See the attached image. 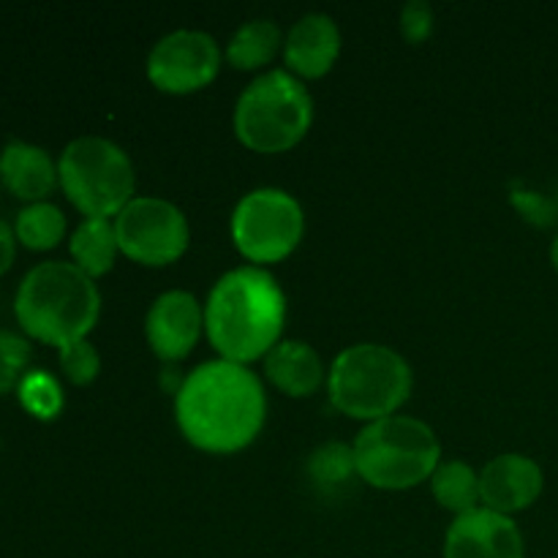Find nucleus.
<instances>
[{"label":"nucleus","instance_id":"nucleus-27","mask_svg":"<svg viewBox=\"0 0 558 558\" xmlns=\"http://www.w3.org/2000/svg\"><path fill=\"white\" fill-rule=\"evenodd\" d=\"M16 256V234L14 227H9L5 221H0V276L11 270Z\"/></svg>","mask_w":558,"mask_h":558},{"label":"nucleus","instance_id":"nucleus-9","mask_svg":"<svg viewBox=\"0 0 558 558\" xmlns=\"http://www.w3.org/2000/svg\"><path fill=\"white\" fill-rule=\"evenodd\" d=\"M120 254L142 267H167L189 251L185 213L163 196H134L114 216Z\"/></svg>","mask_w":558,"mask_h":558},{"label":"nucleus","instance_id":"nucleus-20","mask_svg":"<svg viewBox=\"0 0 558 558\" xmlns=\"http://www.w3.org/2000/svg\"><path fill=\"white\" fill-rule=\"evenodd\" d=\"M305 472L311 483L325 494H336L360 480L352 445H343V441H325L316 447L305 461Z\"/></svg>","mask_w":558,"mask_h":558},{"label":"nucleus","instance_id":"nucleus-21","mask_svg":"<svg viewBox=\"0 0 558 558\" xmlns=\"http://www.w3.org/2000/svg\"><path fill=\"white\" fill-rule=\"evenodd\" d=\"M16 243H22L31 251H49L60 245L65 238V216L52 202H36L25 205L16 213L14 221Z\"/></svg>","mask_w":558,"mask_h":558},{"label":"nucleus","instance_id":"nucleus-10","mask_svg":"<svg viewBox=\"0 0 558 558\" xmlns=\"http://www.w3.org/2000/svg\"><path fill=\"white\" fill-rule=\"evenodd\" d=\"M221 63L223 52L210 33L180 27L153 44L147 54V80L169 96H189L205 90L218 76Z\"/></svg>","mask_w":558,"mask_h":558},{"label":"nucleus","instance_id":"nucleus-25","mask_svg":"<svg viewBox=\"0 0 558 558\" xmlns=\"http://www.w3.org/2000/svg\"><path fill=\"white\" fill-rule=\"evenodd\" d=\"M510 202L512 207H515L518 213H521L523 221H529L532 227H539V229H548L554 227L558 221V205L556 199H550L548 194H543V191H534V189H515L510 194Z\"/></svg>","mask_w":558,"mask_h":558},{"label":"nucleus","instance_id":"nucleus-18","mask_svg":"<svg viewBox=\"0 0 558 558\" xmlns=\"http://www.w3.org/2000/svg\"><path fill=\"white\" fill-rule=\"evenodd\" d=\"M71 262L93 281L107 276L120 256L114 218H85L71 234Z\"/></svg>","mask_w":558,"mask_h":558},{"label":"nucleus","instance_id":"nucleus-19","mask_svg":"<svg viewBox=\"0 0 558 558\" xmlns=\"http://www.w3.org/2000/svg\"><path fill=\"white\" fill-rule=\"evenodd\" d=\"M428 483L434 499L456 518L483 507V501H480V472L472 463L458 461V458L441 461Z\"/></svg>","mask_w":558,"mask_h":558},{"label":"nucleus","instance_id":"nucleus-26","mask_svg":"<svg viewBox=\"0 0 558 558\" xmlns=\"http://www.w3.org/2000/svg\"><path fill=\"white\" fill-rule=\"evenodd\" d=\"M436 14L428 0H409L401 9V33L409 44L428 41L434 33Z\"/></svg>","mask_w":558,"mask_h":558},{"label":"nucleus","instance_id":"nucleus-13","mask_svg":"<svg viewBox=\"0 0 558 558\" xmlns=\"http://www.w3.org/2000/svg\"><path fill=\"white\" fill-rule=\"evenodd\" d=\"M545 490V472L523 452H501L480 472V501L499 515H515L539 501Z\"/></svg>","mask_w":558,"mask_h":558},{"label":"nucleus","instance_id":"nucleus-22","mask_svg":"<svg viewBox=\"0 0 558 558\" xmlns=\"http://www.w3.org/2000/svg\"><path fill=\"white\" fill-rule=\"evenodd\" d=\"M16 392H20V403L25 407V412L36 420H54L63 412V390L47 371H27Z\"/></svg>","mask_w":558,"mask_h":558},{"label":"nucleus","instance_id":"nucleus-2","mask_svg":"<svg viewBox=\"0 0 558 558\" xmlns=\"http://www.w3.org/2000/svg\"><path fill=\"white\" fill-rule=\"evenodd\" d=\"M283 325L287 294L265 267H234L207 294L205 332L221 360L240 365L265 360L283 341Z\"/></svg>","mask_w":558,"mask_h":558},{"label":"nucleus","instance_id":"nucleus-11","mask_svg":"<svg viewBox=\"0 0 558 558\" xmlns=\"http://www.w3.org/2000/svg\"><path fill=\"white\" fill-rule=\"evenodd\" d=\"M205 332V305L185 289H169L153 300L145 316V336L163 363H180Z\"/></svg>","mask_w":558,"mask_h":558},{"label":"nucleus","instance_id":"nucleus-23","mask_svg":"<svg viewBox=\"0 0 558 558\" xmlns=\"http://www.w3.org/2000/svg\"><path fill=\"white\" fill-rule=\"evenodd\" d=\"M31 365V343L20 332L0 330V396L20 387Z\"/></svg>","mask_w":558,"mask_h":558},{"label":"nucleus","instance_id":"nucleus-14","mask_svg":"<svg viewBox=\"0 0 558 558\" xmlns=\"http://www.w3.org/2000/svg\"><path fill=\"white\" fill-rule=\"evenodd\" d=\"M341 27L330 14L311 11L300 16L283 38V63L298 80H322L341 58Z\"/></svg>","mask_w":558,"mask_h":558},{"label":"nucleus","instance_id":"nucleus-12","mask_svg":"<svg viewBox=\"0 0 558 558\" xmlns=\"http://www.w3.org/2000/svg\"><path fill=\"white\" fill-rule=\"evenodd\" d=\"M445 558H526V539L515 518L488 507L458 515L445 534Z\"/></svg>","mask_w":558,"mask_h":558},{"label":"nucleus","instance_id":"nucleus-15","mask_svg":"<svg viewBox=\"0 0 558 558\" xmlns=\"http://www.w3.org/2000/svg\"><path fill=\"white\" fill-rule=\"evenodd\" d=\"M0 183L25 205L47 202L54 185H60L58 163L44 147L20 140L9 142L0 153Z\"/></svg>","mask_w":558,"mask_h":558},{"label":"nucleus","instance_id":"nucleus-1","mask_svg":"<svg viewBox=\"0 0 558 558\" xmlns=\"http://www.w3.org/2000/svg\"><path fill=\"white\" fill-rule=\"evenodd\" d=\"M174 420L196 450L232 456L254 445L267 420V392L251 365L207 360L174 392Z\"/></svg>","mask_w":558,"mask_h":558},{"label":"nucleus","instance_id":"nucleus-28","mask_svg":"<svg viewBox=\"0 0 558 558\" xmlns=\"http://www.w3.org/2000/svg\"><path fill=\"white\" fill-rule=\"evenodd\" d=\"M548 256H550V265H554V270L558 272V232L554 234V240H550Z\"/></svg>","mask_w":558,"mask_h":558},{"label":"nucleus","instance_id":"nucleus-24","mask_svg":"<svg viewBox=\"0 0 558 558\" xmlns=\"http://www.w3.org/2000/svg\"><path fill=\"white\" fill-rule=\"evenodd\" d=\"M60 368H63V376L71 385L87 387L90 381H96L98 371H101V354L87 338L69 343V347L60 349Z\"/></svg>","mask_w":558,"mask_h":558},{"label":"nucleus","instance_id":"nucleus-5","mask_svg":"<svg viewBox=\"0 0 558 558\" xmlns=\"http://www.w3.org/2000/svg\"><path fill=\"white\" fill-rule=\"evenodd\" d=\"M352 450L360 480L379 490L417 488L441 463L436 430L425 420L401 412L365 425Z\"/></svg>","mask_w":558,"mask_h":558},{"label":"nucleus","instance_id":"nucleus-8","mask_svg":"<svg viewBox=\"0 0 558 558\" xmlns=\"http://www.w3.org/2000/svg\"><path fill=\"white\" fill-rule=\"evenodd\" d=\"M232 243L254 267L283 262L298 251L305 234L303 205L289 191L254 189L238 202L229 221Z\"/></svg>","mask_w":558,"mask_h":558},{"label":"nucleus","instance_id":"nucleus-4","mask_svg":"<svg viewBox=\"0 0 558 558\" xmlns=\"http://www.w3.org/2000/svg\"><path fill=\"white\" fill-rule=\"evenodd\" d=\"M414 387V371L401 352L385 343L341 349L327 368V396L341 414L365 425L401 412Z\"/></svg>","mask_w":558,"mask_h":558},{"label":"nucleus","instance_id":"nucleus-6","mask_svg":"<svg viewBox=\"0 0 558 558\" xmlns=\"http://www.w3.org/2000/svg\"><path fill=\"white\" fill-rule=\"evenodd\" d=\"M314 123V98L287 69H267L245 85L234 104L232 125L240 145L254 153H287Z\"/></svg>","mask_w":558,"mask_h":558},{"label":"nucleus","instance_id":"nucleus-16","mask_svg":"<svg viewBox=\"0 0 558 558\" xmlns=\"http://www.w3.org/2000/svg\"><path fill=\"white\" fill-rule=\"evenodd\" d=\"M265 376L289 398H308L327 385V368L319 352L298 338H283L265 357Z\"/></svg>","mask_w":558,"mask_h":558},{"label":"nucleus","instance_id":"nucleus-17","mask_svg":"<svg viewBox=\"0 0 558 558\" xmlns=\"http://www.w3.org/2000/svg\"><path fill=\"white\" fill-rule=\"evenodd\" d=\"M283 33L267 16L259 20H248L232 33L227 49H223V60L238 71H262L283 54Z\"/></svg>","mask_w":558,"mask_h":558},{"label":"nucleus","instance_id":"nucleus-7","mask_svg":"<svg viewBox=\"0 0 558 558\" xmlns=\"http://www.w3.org/2000/svg\"><path fill=\"white\" fill-rule=\"evenodd\" d=\"M60 189L85 218H114L136 191L134 163L118 142L85 134L65 145L58 161Z\"/></svg>","mask_w":558,"mask_h":558},{"label":"nucleus","instance_id":"nucleus-3","mask_svg":"<svg viewBox=\"0 0 558 558\" xmlns=\"http://www.w3.org/2000/svg\"><path fill=\"white\" fill-rule=\"evenodd\" d=\"M14 314L27 336L63 349L90 336L101 316V292L74 262H41L22 278Z\"/></svg>","mask_w":558,"mask_h":558}]
</instances>
